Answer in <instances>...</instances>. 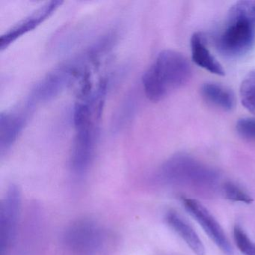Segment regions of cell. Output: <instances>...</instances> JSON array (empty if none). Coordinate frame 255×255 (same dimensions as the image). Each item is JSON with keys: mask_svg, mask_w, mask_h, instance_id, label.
Wrapping results in <instances>:
<instances>
[{"mask_svg": "<svg viewBox=\"0 0 255 255\" xmlns=\"http://www.w3.org/2000/svg\"><path fill=\"white\" fill-rule=\"evenodd\" d=\"M192 68L187 59L179 52L166 50L160 52L142 77L146 97L159 102L176 89L189 82Z\"/></svg>", "mask_w": 255, "mask_h": 255, "instance_id": "6da1fadb", "label": "cell"}, {"mask_svg": "<svg viewBox=\"0 0 255 255\" xmlns=\"http://www.w3.org/2000/svg\"><path fill=\"white\" fill-rule=\"evenodd\" d=\"M61 1H51L47 2L32 14L20 20L12 28L7 31L0 38L1 50L7 48L10 44L18 39L23 35L38 27L41 23L48 19L59 7L62 5Z\"/></svg>", "mask_w": 255, "mask_h": 255, "instance_id": "9c48e42d", "label": "cell"}, {"mask_svg": "<svg viewBox=\"0 0 255 255\" xmlns=\"http://www.w3.org/2000/svg\"><path fill=\"white\" fill-rule=\"evenodd\" d=\"M26 113L23 110L5 112L0 116V150L8 151L20 136L26 124Z\"/></svg>", "mask_w": 255, "mask_h": 255, "instance_id": "30bf717a", "label": "cell"}, {"mask_svg": "<svg viewBox=\"0 0 255 255\" xmlns=\"http://www.w3.org/2000/svg\"><path fill=\"white\" fill-rule=\"evenodd\" d=\"M237 133L243 139L255 141V118H243L236 125Z\"/></svg>", "mask_w": 255, "mask_h": 255, "instance_id": "e0dca14e", "label": "cell"}, {"mask_svg": "<svg viewBox=\"0 0 255 255\" xmlns=\"http://www.w3.org/2000/svg\"><path fill=\"white\" fill-rule=\"evenodd\" d=\"M255 42V25L230 9L228 20L215 44L218 51L228 58H240L250 52Z\"/></svg>", "mask_w": 255, "mask_h": 255, "instance_id": "277c9868", "label": "cell"}, {"mask_svg": "<svg viewBox=\"0 0 255 255\" xmlns=\"http://www.w3.org/2000/svg\"><path fill=\"white\" fill-rule=\"evenodd\" d=\"M190 47L192 61L198 66L211 74L218 76L225 75V70L209 50L207 40L202 34L196 32L192 35Z\"/></svg>", "mask_w": 255, "mask_h": 255, "instance_id": "8fae6325", "label": "cell"}, {"mask_svg": "<svg viewBox=\"0 0 255 255\" xmlns=\"http://www.w3.org/2000/svg\"><path fill=\"white\" fill-rule=\"evenodd\" d=\"M101 115L86 105L74 109L75 136L73 141L71 165L77 174H83L92 163L96 149Z\"/></svg>", "mask_w": 255, "mask_h": 255, "instance_id": "3957f363", "label": "cell"}, {"mask_svg": "<svg viewBox=\"0 0 255 255\" xmlns=\"http://www.w3.org/2000/svg\"><path fill=\"white\" fill-rule=\"evenodd\" d=\"M20 208V193L11 186L0 204V250L5 255L14 243Z\"/></svg>", "mask_w": 255, "mask_h": 255, "instance_id": "52a82bcc", "label": "cell"}, {"mask_svg": "<svg viewBox=\"0 0 255 255\" xmlns=\"http://www.w3.org/2000/svg\"><path fill=\"white\" fill-rule=\"evenodd\" d=\"M164 183L207 192L214 190L217 185L218 173L190 155L177 153L165 161L159 171Z\"/></svg>", "mask_w": 255, "mask_h": 255, "instance_id": "7a4b0ae2", "label": "cell"}, {"mask_svg": "<svg viewBox=\"0 0 255 255\" xmlns=\"http://www.w3.org/2000/svg\"><path fill=\"white\" fill-rule=\"evenodd\" d=\"M234 238L239 250L244 255H255V243L240 225L234 228Z\"/></svg>", "mask_w": 255, "mask_h": 255, "instance_id": "2e32d148", "label": "cell"}, {"mask_svg": "<svg viewBox=\"0 0 255 255\" xmlns=\"http://www.w3.org/2000/svg\"><path fill=\"white\" fill-rule=\"evenodd\" d=\"M102 230L89 221H82L70 227L65 236L67 249L75 255H94L102 247Z\"/></svg>", "mask_w": 255, "mask_h": 255, "instance_id": "8992f818", "label": "cell"}, {"mask_svg": "<svg viewBox=\"0 0 255 255\" xmlns=\"http://www.w3.org/2000/svg\"><path fill=\"white\" fill-rule=\"evenodd\" d=\"M240 95L243 107L255 116V70L248 74L242 82Z\"/></svg>", "mask_w": 255, "mask_h": 255, "instance_id": "5bb4252c", "label": "cell"}, {"mask_svg": "<svg viewBox=\"0 0 255 255\" xmlns=\"http://www.w3.org/2000/svg\"><path fill=\"white\" fill-rule=\"evenodd\" d=\"M78 65L67 63L49 73L41 79L30 92L26 107L30 110L35 105L51 101L59 95L80 72Z\"/></svg>", "mask_w": 255, "mask_h": 255, "instance_id": "5b68a950", "label": "cell"}, {"mask_svg": "<svg viewBox=\"0 0 255 255\" xmlns=\"http://www.w3.org/2000/svg\"><path fill=\"white\" fill-rule=\"evenodd\" d=\"M165 221L171 229L178 234L196 255H205V248L201 239L192 226L178 213L169 211L165 215Z\"/></svg>", "mask_w": 255, "mask_h": 255, "instance_id": "7c38bea8", "label": "cell"}, {"mask_svg": "<svg viewBox=\"0 0 255 255\" xmlns=\"http://www.w3.org/2000/svg\"><path fill=\"white\" fill-rule=\"evenodd\" d=\"M222 190L225 198L230 201L243 202L247 204L253 202V198L250 196V195L241 186L233 182H226L224 183Z\"/></svg>", "mask_w": 255, "mask_h": 255, "instance_id": "9a60e30c", "label": "cell"}, {"mask_svg": "<svg viewBox=\"0 0 255 255\" xmlns=\"http://www.w3.org/2000/svg\"><path fill=\"white\" fill-rule=\"evenodd\" d=\"M186 211L198 222L215 244L227 255H234V250L219 222L201 203L196 200L182 199Z\"/></svg>", "mask_w": 255, "mask_h": 255, "instance_id": "ba28073f", "label": "cell"}, {"mask_svg": "<svg viewBox=\"0 0 255 255\" xmlns=\"http://www.w3.org/2000/svg\"><path fill=\"white\" fill-rule=\"evenodd\" d=\"M201 95L207 104L224 111H230L235 105L232 91L218 83H204L201 88Z\"/></svg>", "mask_w": 255, "mask_h": 255, "instance_id": "4fadbf2b", "label": "cell"}]
</instances>
